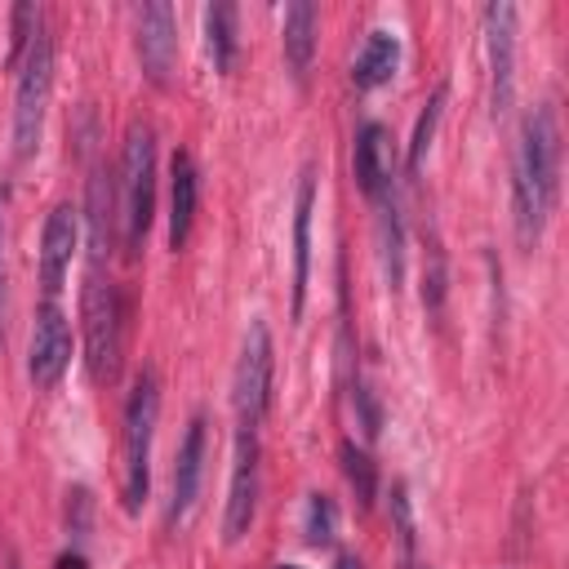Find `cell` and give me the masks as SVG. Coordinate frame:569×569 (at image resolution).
I'll list each match as a JSON object with an SVG mask.
<instances>
[{"label":"cell","mask_w":569,"mask_h":569,"mask_svg":"<svg viewBox=\"0 0 569 569\" xmlns=\"http://www.w3.org/2000/svg\"><path fill=\"white\" fill-rule=\"evenodd\" d=\"M338 467H342V476H347V485H351V493H356V502L369 511L373 507V498H378V462L369 458V449L360 445V440H342L338 445Z\"/></svg>","instance_id":"obj_22"},{"label":"cell","mask_w":569,"mask_h":569,"mask_svg":"<svg viewBox=\"0 0 569 569\" xmlns=\"http://www.w3.org/2000/svg\"><path fill=\"white\" fill-rule=\"evenodd\" d=\"M378 253H382V276L391 289L405 284V218H400V200L396 191L382 196L378 204Z\"/></svg>","instance_id":"obj_20"},{"label":"cell","mask_w":569,"mask_h":569,"mask_svg":"<svg viewBox=\"0 0 569 569\" xmlns=\"http://www.w3.org/2000/svg\"><path fill=\"white\" fill-rule=\"evenodd\" d=\"M9 569H22V560H18V556H9Z\"/></svg>","instance_id":"obj_31"},{"label":"cell","mask_w":569,"mask_h":569,"mask_svg":"<svg viewBox=\"0 0 569 569\" xmlns=\"http://www.w3.org/2000/svg\"><path fill=\"white\" fill-rule=\"evenodd\" d=\"M76 244H80V209L71 200H58L40 231V289L49 302H58V293L71 276Z\"/></svg>","instance_id":"obj_12"},{"label":"cell","mask_w":569,"mask_h":569,"mask_svg":"<svg viewBox=\"0 0 569 569\" xmlns=\"http://www.w3.org/2000/svg\"><path fill=\"white\" fill-rule=\"evenodd\" d=\"M391 525H396V569H427L418 551V529H413V507H409L405 485L391 489Z\"/></svg>","instance_id":"obj_23"},{"label":"cell","mask_w":569,"mask_h":569,"mask_svg":"<svg viewBox=\"0 0 569 569\" xmlns=\"http://www.w3.org/2000/svg\"><path fill=\"white\" fill-rule=\"evenodd\" d=\"M276 387V342L262 316L249 320L244 342H240V360L231 373V405L240 427H262V418L271 413V391Z\"/></svg>","instance_id":"obj_6"},{"label":"cell","mask_w":569,"mask_h":569,"mask_svg":"<svg viewBox=\"0 0 569 569\" xmlns=\"http://www.w3.org/2000/svg\"><path fill=\"white\" fill-rule=\"evenodd\" d=\"M44 22V9L40 4H13V13H9V53H4V67H13L18 71V62H22V53H27V44H31V36H36V27Z\"/></svg>","instance_id":"obj_25"},{"label":"cell","mask_w":569,"mask_h":569,"mask_svg":"<svg viewBox=\"0 0 569 569\" xmlns=\"http://www.w3.org/2000/svg\"><path fill=\"white\" fill-rule=\"evenodd\" d=\"M302 542L329 551L338 542V502L329 493H307L302 507Z\"/></svg>","instance_id":"obj_24"},{"label":"cell","mask_w":569,"mask_h":569,"mask_svg":"<svg viewBox=\"0 0 569 569\" xmlns=\"http://www.w3.org/2000/svg\"><path fill=\"white\" fill-rule=\"evenodd\" d=\"M204 458H209V418L191 413L182 445H178V462H173V485H169V525H182L196 507L200 480H204Z\"/></svg>","instance_id":"obj_14"},{"label":"cell","mask_w":569,"mask_h":569,"mask_svg":"<svg viewBox=\"0 0 569 569\" xmlns=\"http://www.w3.org/2000/svg\"><path fill=\"white\" fill-rule=\"evenodd\" d=\"M53 569H89V556H84L80 547H71V551H62V556L53 560Z\"/></svg>","instance_id":"obj_29"},{"label":"cell","mask_w":569,"mask_h":569,"mask_svg":"<svg viewBox=\"0 0 569 569\" xmlns=\"http://www.w3.org/2000/svg\"><path fill=\"white\" fill-rule=\"evenodd\" d=\"M80 320H84V369L98 387H111L124 365V320L129 302L102 267H89L80 289Z\"/></svg>","instance_id":"obj_3"},{"label":"cell","mask_w":569,"mask_h":569,"mask_svg":"<svg viewBox=\"0 0 569 569\" xmlns=\"http://www.w3.org/2000/svg\"><path fill=\"white\" fill-rule=\"evenodd\" d=\"M560 196V120L551 102H538L520 120V147L511 164V218L520 249H533L542 240V227Z\"/></svg>","instance_id":"obj_1"},{"label":"cell","mask_w":569,"mask_h":569,"mask_svg":"<svg viewBox=\"0 0 569 569\" xmlns=\"http://www.w3.org/2000/svg\"><path fill=\"white\" fill-rule=\"evenodd\" d=\"M156 422H160V373L151 365L138 369L129 396H124V431H120V449H124V480H120V498L124 511L138 516L142 502L151 498V445H156Z\"/></svg>","instance_id":"obj_4"},{"label":"cell","mask_w":569,"mask_h":569,"mask_svg":"<svg viewBox=\"0 0 569 569\" xmlns=\"http://www.w3.org/2000/svg\"><path fill=\"white\" fill-rule=\"evenodd\" d=\"M133 49H138L142 76L156 89H169L173 62H178V13H173V4L151 0V4L133 9Z\"/></svg>","instance_id":"obj_8"},{"label":"cell","mask_w":569,"mask_h":569,"mask_svg":"<svg viewBox=\"0 0 569 569\" xmlns=\"http://www.w3.org/2000/svg\"><path fill=\"white\" fill-rule=\"evenodd\" d=\"M67 369H71V325H67V311L44 298L36 307V325H31V342H27V378L40 391H49L62 382Z\"/></svg>","instance_id":"obj_9"},{"label":"cell","mask_w":569,"mask_h":569,"mask_svg":"<svg viewBox=\"0 0 569 569\" xmlns=\"http://www.w3.org/2000/svg\"><path fill=\"white\" fill-rule=\"evenodd\" d=\"M396 71H400V36L387 31V27L369 31L360 53H356V62H351V84L360 93H369V89H382Z\"/></svg>","instance_id":"obj_18"},{"label":"cell","mask_w":569,"mask_h":569,"mask_svg":"<svg viewBox=\"0 0 569 569\" xmlns=\"http://www.w3.org/2000/svg\"><path fill=\"white\" fill-rule=\"evenodd\" d=\"M271 569H302V565H271Z\"/></svg>","instance_id":"obj_32"},{"label":"cell","mask_w":569,"mask_h":569,"mask_svg":"<svg viewBox=\"0 0 569 569\" xmlns=\"http://www.w3.org/2000/svg\"><path fill=\"white\" fill-rule=\"evenodd\" d=\"M116 209H120V249L138 258L156 222V129L147 120H133L124 133L120 173H116Z\"/></svg>","instance_id":"obj_2"},{"label":"cell","mask_w":569,"mask_h":569,"mask_svg":"<svg viewBox=\"0 0 569 569\" xmlns=\"http://www.w3.org/2000/svg\"><path fill=\"white\" fill-rule=\"evenodd\" d=\"M80 222L89 227V267H102L111 258V244L120 236V209H116V173L107 160H89V182H84V209Z\"/></svg>","instance_id":"obj_11"},{"label":"cell","mask_w":569,"mask_h":569,"mask_svg":"<svg viewBox=\"0 0 569 569\" xmlns=\"http://www.w3.org/2000/svg\"><path fill=\"white\" fill-rule=\"evenodd\" d=\"M485 53H489V111L498 120L511 111L516 98V4L498 0L485 9Z\"/></svg>","instance_id":"obj_10"},{"label":"cell","mask_w":569,"mask_h":569,"mask_svg":"<svg viewBox=\"0 0 569 569\" xmlns=\"http://www.w3.org/2000/svg\"><path fill=\"white\" fill-rule=\"evenodd\" d=\"M49 93H53V36L40 22L18 62V80H13V156L18 160H31L40 151Z\"/></svg>","instance_id":"obj_5"},{"label":"cell","mask_w":569,"mask_h":569,"mask_svg":"<svg viewBox=\"0 0 569 569\" xmlns=\"http://www.w3.org/2000/svg\"><path fill=\"white\" fill-rule=\"evenodd\" d=\"M351 173H356V187L365 191V200H382L396 191V147H391V133L378 124V120H365L351 138Z\"/></svg>","instance_id":"obj_13"},{"label":"cell","mask_w":569,"mask_h":569,"mask_svg":"<svg viewBox=\"0 0 569 569\" xmlns=\"http://www.w3.org/2000/svg\"><path fill=\"white\" fill-rule=\"evenodd\" d=\"M311 213H316V164H302L293 191V284H289V316L298 320L307 307L311 280Z\"/></svg>","instance_id":"obj_15"},{"label":"cell","mask_w":569,"mask_h":569,"mask_svg":"<svg viewBox=\"0 0 569 569\" xmlns=\"http://www.w3.org/2000/svg\"><path fill=\"white\" fill-rule=\"evenodd\" d=\"M338 569H365V560L356 556V551H338V560H333Z\"/></svg>","instance_id":"obj_30"},{"label":"cell","mask_w":569,"mask_h":569,"mask_svg":"<svg viewBox=\"0 0 569 569\" xmlns=\"http://www.w3.org/2000/svg\"><path fill=\"white\" fill-rule=\"evenodd\" d=\"M258 493H262V445H258V427H236L231 485H227V507H222V542H240L253 529Z\"/></svg>","instance_id":"obj_7"},{"label":"cell","mask_w":569,"mask_h":569,"mask_svg":"<svg viewBox=\"0 0 569 569\" xmlns=\"http://www.w3.org/2000/svg\"><path fill=\"white\" fill-rule=\"evenodd\" d=\"M351 409H356V427H360V436H365V440H378V431H382V405H378L373 387H369L360 373L351 378Z\"/></svg>","instance_id":"obj_26"},{"label":"cell","mask_w":569,"mask_h":569,"mask_svg":"<svg viewBox=\"0 0 569 569\" xmlns=\"http://www.w3.org/2000/svg\"><path fill=\"white\" fill-rule=\"evenodd\" d=\"M204 49H209V62L218 76H227L240 58V13L236 4H209L204 9Z\"/></svg>","instance_id":"obj_19"},{"label":"cell","mask_w":569,"mask_h":569,"mask_svg":"<svg viewBox=\"0 0 569 569\" xmlns=\"http://www.w3.org/2000/svg\"><path fill=\"white\" fill-rule=\"evenodd\" d=\"M4 200H9V191L0 187V351H4V333H9V262H4L9 222H4Z\"/></svg>","instance_id":"obj_28"},{"label":"cell","mask_w":569,"mask_h":569,"mask_svg":"<svg viewBox=\"0 0 569 569\" xmlns=\"http://www.w3.org/2000/svg\"><path fill=\"white\" fill-rule=\"evenodd\" d=\"M445 102H449V89H445V84H436V93L422 102V111H418V120H413V133H409V147H405V173H409V178H418V173H422V160H427L431 138H436V129H440Z\"/></svg>","instance_id":"obj_21"},{"label":"cell","mask_w":569,"mask_h":569,"mask_svg":"<svg viewBox=\"0 0 569 569\" xmlns=\"http://www.w3.org/2000/svg\"><path fill=\"white\" fill-rule=\"evenodd\" d=\"M316 49H320V9L311 0H293L284 9V22H280V53H284L293 84H307Z\"/></svg>","instance_id":"obj_16"},{"label":"cell","mask_w":569,"mask_h":569,"mask_svg":"<svg viewBox=\"0 0 569 569\" xmlns=\"http://www.w3.org/2000/svg\"><path fill=\"white\" fill-rule=\"evenodd\" d=\"M422 302H427L431 316H436L440 302H445V253H440V244L427 249V267H422Z\"/></svg>","instance_id":"obj_27"},{"label":"cell","mask_w":569,"mask_h":569,"mask_svg":"<svg viewBox=\"0 0 569 569\" xmlns=\"http://www.w3.org/2000/svg\"><path fill=\"white\" fill-rule=\"evenodd\" d=\"M196 209H200V169H196L191 151H173V160H169V249L173 253L187 249Z\"/></svg>","instance_id":"obj_17"}]
</instances>
